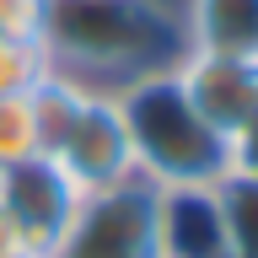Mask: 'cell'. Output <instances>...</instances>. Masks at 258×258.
I'll return each instance as SVG.
<instances>
[{"label": "cell", "mask_w": 258, "mask_h": 258, "mask_svg": "<svg viewBox=\"0 0 258 258\" xmlns=\"http://www.w3.org/2000/svg\"><path fill=\"white\" fill-rule=\"evenodd\" d=\"M172 76L188 92V102L205 113V124L221 129L226 140L258 113V54L183 48V59L172 64Z\"/></svg>", "instance_id": "5b68a950"}, {"label": "cell", "mask_w": 258, "mask_h": 258, "mask_svg": "<svg viewBox=\"0 0 258 258\" xmlns=\"http://www.w3.org/2000/svg\"><path fill=\"white\" fill-rule=\"evenodd\" d=\"M156 258H226V221L215 183L156 188Z\"/></svg>", "instance_id": "52a82bcc"}, {"label": "cell", "mask_w": 258, "mask_h": 258, "mask_svg": "<svg viewBox=\"0 0 258 258\" xmlns=\"http://www.w3.org/2000/svg\"><path fill=\"white\" fill-rule=\"evenodd\" d=\"M27 156H43V145H38L27 92H16V97H0V167H16Z\"/></svg>", "instance_id": "7c38bea8"}, {"label": "cell", "mask_w": 258, "mask_h": 258, "mask_svg": "<svg viewBox=\"0 0 258 258\" xmlns=\"http://www.w3.org/2000/svg\"><path fill=\"white\" fill-rule=\"evenodd\" d=\"M27 102H32V124H38V145H43V156H54L59 140L76 129L81 108L92 102V86H81V81L59 76V70H48V76L27 92Z\"/></svg>", "instance_id": "9c48e42d"}, {"label": "cell", "mask_w": 258, "mask_h": 258, "mask_svg": "<svg viewBox=\"0 0 258 258\" xmlns=\"http://www.w3.org/2000/svg\"><path fill=\"white\" fill-rule=\"evenodd\" d=\"M118 118L129 135L135 172L151 188H183V183H221L231 172L226 135L205 124V113L188 102L172 70L140 76L113 92Z\"/></svg>", "instance_id": "7a4b0ae2"}, {"label": "cell", "mask_w": 258, "mask_h": 258, "mask_svg": "<svg viewBox=\"0 0 258 258\" xmlns=\"http://www.w3.org/2000/svg\"><path fill=\"white\" fill-rule=\"evenodd\" d=\"M48 70L54 64H48L43 38H11V32H0V97L32 92Z\"/></svg>", "instance_id": "8fae6325"}, {"label": "cell", "mask_w": 258, "mask_h": 258, "mask_svg": "<svg viewBox=\"0 0 258 258\" xmlns=\"http://www.w3.org/2000/svg\"><path fill=\"white\" fill-rule=\"evenodd\" d=\"M48 258H156V188L145 177H124L86 194Z\"/></svg>", "instance_id": "3957f363"}, {"label": "cell", "mask_w": 258, "mask_h": 258, "mask_svg": "<svg viewBox=\"0 0 258 258\" xmlns=\"http://www.w3.org/2000/svg\"><path fill=\"white\" fill-rule=\"evenodd\" d=\"M226 221V258H258V177L226 172L215 183Z\"/></svg>", "instance_id": "30bf717a"}, {"label": "cell", "mask_w": 258, "mask_h": 258, "mask_svg": "<svg viewBox=\"0 0 258 258\" xmlns=\"http://www.w3.org/2000/svg\"><path fill=\"white\" fill-rule=\"evenodd\" d=\"M16 258H38V253H16Z\"/></svg>", "instance_id": "9a60e30c"}, {"label": "cell", "mask_w": 258, "mask_h": 258, "mask_svg": "<svg viewBox=\"0 0 258 258\" xmlns=\"http://www.w3.org/2000/svg\"><path fill=\"white\" fill-rule=\"evenodd\" d=\"M226 151H231V172L258 177V113L237 129V135H231V140H226Z\"/></svg>", "instance_id": "5bb4252c"}, {"label": "cell", "mask_w": 258, "mask_h": 258, "mask_svg": "<svg viewBox=\"0 0 258 258\" xmlns=\"http://www.w3.org/2000/svg\"><path fill=\"white\" fill-rule=\"evenodd\" d=\"M48 0H0V32L11 38H43Z\"/></svg>", "instance_id": "4fadbf2b"}, {"label": "cell", "mask_w": 258, "mask_h": 258, "mask_svg": "<svg viewBox=\"0 0 258 258\" xmlns=\"http://www.w3.org/2000/svg\"><path fill=\"white\" fill-rule=\"evenodd\" d=\"M43 48L59 76L118 92L183 59V16L167 0H48Z\"/></svg>", "instance_id": "6da1fadb"}, {"label": "cell", "mask_w": 258, "mask_h": 258, "mask_svg": "<svg viewBox=\"0 0 258 258\" xmlns=\"http://www.w3.org/2000/svg\"><path fill=\"white\" fill-rule=\"evenodd\" d=\"M177 16L188 48L258 54V0H183Z\"/></svg>", "instance_id": "ba28073f"}, {"label": "cell", "mask_w": 258, "mask_h": 258, "mask_svg": "<svg viewBox=\"0 0 258 258\" xmlns=\"http://www.w3.org/2000/svg\"><path fill=\"white\" fill-rule=\"evenodd\" d=\"M81 199L86 194L70 183V172L54 156H27L16 167H0V215L16 226L22 247L38 258H48L59 247V237L70 231Z\"/></svg>", "instance_id": "277c9868"}, {"label": "cell", "mask_w": 258, "mask_h": 258, "mask_svg": "<svg viewBox=\"0 0 258 258\" xmlns=\"http://www.w3.org/2000/svg\"><path fill=\"white\" fill-rule=\"evenodd\" d=\"M54 161L70 172V183L81 194H97V188L124 183V177H140L135 172V156H129V135H124V118H118L113 92H92V102L81 108L76 129L59 140Z\"/></svg>", "instance_id": "8992f818"}]
</instances>
